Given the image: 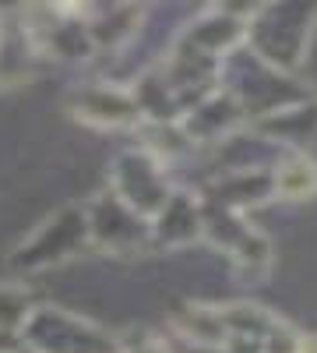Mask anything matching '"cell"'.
<instances>
[{
  "instance_id": "6da1fadb",
  "label": "cell",
  "mask_w": 317,
  "mask_h": 353,
  "mask_svg": "<svg viewBox=\"0 0 317 353\" xmlns=\"http://www.w3.org/2000/svg\"><path fill=\"white\" fill-rule=\"evenodd\" d=\"M278 188H282L285 194H296V198H300V194H310V191L317 188V173H314L310 163H293V166L282 170Z\"/></svg>"
}]
</instances>
